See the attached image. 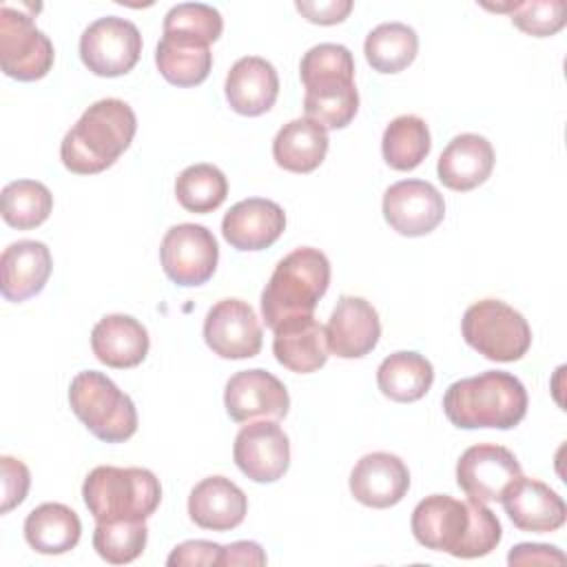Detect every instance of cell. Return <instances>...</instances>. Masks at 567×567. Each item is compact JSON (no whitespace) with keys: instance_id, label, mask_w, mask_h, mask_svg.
<instances>
[{"instance_id":"obj_1","label":"cell","mask_w":567,"mask_h":567,"mask_svg":"<svg viewBox=\"0 0 567 567\" xmlns=\"http://www.w3.org/2000/svg\"><path fill=\"white\" fill-rule=\"evenodd\" d=\"M414 538L434 551L456 558L487 556L501 543L503 529L496 514L474 498L456 501L432 494L419 501L410 520Z\"/></svg>"},{"instance_id":"obj_2","label":"cell","mask_w":567,"mask_h":567,"mask_svg":"<svg viewBox=\"0 0 567 567\" xmlns=\"http://www.w3.org/2000/svg\"><path fill=\"white\" fill-rule=\"evenodd\" d=\"M137 131L133 109L117 97L91 104L60 144L62 164L75 175L102 173L131 146Z\"/></svg>"},{"instance_id":"obj_3","label":"cell","mask_w":567,"mask_h":567,"mask_svg":"<svg viewBox=\"0 0 567 567\" xmlns=\"http://www.w3.org/2000/svg\"><path fill=\"white\" fill-rule=\"evenodd\" d=\"M443 412L463 430H512L527 414V392L514 374L487 370L454 381L443 394Z\"/></svg>"},{"instance_id":"obj_4","label":"cell","mask_w":567,"mask_h":567,"mask_svg":"<svg viewBox=\"0 0 567 567\" xmlns=\"http://www.w3.org/2000/svg\"><path fill=\"white\" fill-rule=\"evenodd\" d=\"M330 286V261L319 248L301 246L288 252L272 270L261 292L264 323L275 330L277 326L312 317L317 301Z\"/></svg>"},{"instance_id":"obj_5","label":"cell","mask_w":567,"mask_h":567,"mask_svg":"<svg viewBox=\"0 0 567 567\" xmlns=\"http://www.w3.org/2000/svg\"><path fill=\"white\" fill-rule=\"evenodd\" d=\"M86 509L97 523L146 520L162 501V485L146 467H93L82 485Z\"/></svg>"},{"instance_id":"obj_6","label":"cell","mask_w":567,"mask_h":567,"mask_svg":"<svg viewBox=\"0 0 567 567\" xmlns=\"http://www.w3.org/2000/svg\"><path fill=\"white\" fill-rule=\"evenodd\" d=\"M69 403L86 430L104 443H124L137 432V410L131 396L97 370L73 377Z\"/></svg>"},{"instance_id":"obj_7","label":"cell","mask_w":567,"mask_h":567,"mask_svg":"<svg viewBox=\"0 0 567 567\" xmlns=\"http://www.w3.org/2000/svg\"><path fill=\"white\" fill-rule=\"evenodd\" d=\"M467 346L489 361H518L532 346L527 319L501 299H481L472 303L461 321Z\"/></svg>"},{"instance_id":"obj_8","label":"cell","mask_w":567,"mask_h":567,"mask_svg":"<svg viewBox=\"0 0 567 567\" xmlns=\"http://www.w3.org/2000/svg\"><path fill=\"white\" fill-rule=\"evenodd\" d=\"M38 9L40 4L29 2L0 4V66L20 82L44 78L55 58L51 40L33 22Z\"/></svg>"},{"instance_id":"obj_9","label":"cell","mask_w":567,"mask_h":567,"mask_svg":"<svg viewBox=\"0 0 567 567\" xmlns=\"http://www.w3.org/2000/svg\"><path fill=\"white\" fill-rule=\"evenodd\" d=\"M140 53V29L126 18H97L80 38V58L84 66L100 78H117L128 73L137 64Z\"/></svg>"},{"instance_id":"obj_10","label":"cell","mask_w":567,"mask_h":567,"mask_svg":"<svg viewBox=\"0 0 567 567\" xmlns=\"http://www.w3.org/2000/svg\"><path fill=\"white\" fill-rule=\"evenodd\" d=\"M159 259L166 277L177 286L206 284L219 259L215 235L202 224H177L166 230Z\"/></svg>"},{"instance_id":"obj_11","label":"cell","mask_w":567,"mask_h":567,"mask_svg":"<svg viewBox=\"0 0 567 567\" xmlns=\"http://www.w3.org/2000/svg\"><path fill=\"white\" fill-rule=\"evenodd\" d=\"M523 476L518 458L503 445L478 443L467 447L456 463V483L478 503L501 501Z\"/></svg>"},{"instance_id":"obj_12","label":"cell","mask_w":567,"mask_h":567,"mask_svg":"<svg viewBox=\"0 0 567 567\" xmlns=\"http://www.w3.org/2000/svg\"><path fill=\"white\" fill-rule=\"evenodd\" d=\"M261 323L241 299L217 301L204 319V341L221 359H250L261 350Z\"/></svg>"},{"instance_id":"obj_13","label":"cell","mask_w":567,"mask_h":567,"mask_svg":"<svg viewBox=\"0 0 567 567\" xmlns=\"http://www.w3.org/2000/svg\"><path fill=\"white\" fill-rule=\"evenodd\" d=\"M383 217L405 237L432 233L445 217L443 195L425 179H401L383 193Z\"/></svg>"},{"instance_id":"obj_14","label":"cell","mask_w":567,"mask_h":567,"mask_svg":"<svg viewBox=\"0 0 567 567\" xmlns=\"http://www.w3.org/2000/svg\"><path fill=\"white\" fill-rule=\"evenodd\" d=\"M233 458L250 481L275 483L290 465L288 434L275 421H252L237 432Z\"/></svg>"},{"instance_id":"obj_15","label":"cell","mask_w":567,"mask_h":567,"mask_svg":"<svg viewBox=\"0 0 567 567\" xmlns=\"http://www.w3.org/2000/svg\"><path fill=\"white\" fill-rule=\"evenodd\" d=\"M224 405L235 423L252 419L279 421L288 414L290 396L286 385L261 368L235 372L224 390Z\"/></svg>"},{"instance_id":"obj_16","label":"cell","mask_w":567,"mask_h":567,"mask_svg":"<svg viewBox=\"0 0 567 567\" xmlns=\"http://www.w3.org/2000/svg\"><path fill=\"white\" fill-rule=\"evenodd\" d=\"M381 337V321L377 310L363 297L346 295L337 301L328 326V350L341 359H359L370 354Z\"/></svg>"},{"instance_id":"obj_17","label":"cell","mask_w":567,"mask_h":567,"mask_svg":"<svg viewBox=\"0 0 567 567\" xmlns=\"http://www.w3.org/2000/svg\"><path fill=\"white\" fill-rule=\"evenodd\" d=\"M408 465L390 452L365 454L350 472V492L365 507H392L408 494Z\"/></svg>"},{"instance_id":"obj_18","label":"cell","mask_w":567,"mask_h":567,"mask_svg":"<svg viewBox=\"0 0 567 567\" xmlns=\"http://www.w3.org/2000/svg\"><path fill=\"white\" fill-rule=\"evenodd\" d=\"M284 228V208L264 197L237 202L221 219V235L237 250H264L281 237Z\"/></svg>"},{"instance_id":"obj_19","label":"cell","mask_w":567,"mask_h":567,"mask_svg":"<svg viewBox=\"0 0 567 567\" xmlns=\"http://www.w3.org/2000/svg\"><path fill=\"white\" fill-rule=\"evenodd\" d=\"M505 514L520 532L547 534L565 525V501L543 481L520 476L501 498Z\"/></svg>"},{"instance_id":"obj_20","label":"cell","mask_w":567,"mask_h":567,"mask_svg":"<svg viewBox=\"0 0 567 567\" xmlns=\"http://www.w3.org/2000/svg\"><path fill=\"white\" fill-rule=\"evenodd\" d=\"M53 259L47 244L35 239H20L9 244L0 257L2 297L13 303L35 297L47 286Z\"/></svg>"},{"instance_id":"obj_21","label":"cell","mask_w":567,"mask_h":567,"mask_svg":"<svg viewBox=\"0 0 567 567\" xmlns=\"http://www.w3.org/2000/svg\"><path fill=\"white\" fill-rule=\"evenodd\" d=\"M248 512V498L239 485L226 476L202 478L188 496V516L202 529H235Z\"/></svg>"},{"instance_id":"obj_22","label":"cell","mask_w":567,"mask_h":567,"mask_svg":"<svg viewBox=\"0 0 567 567\" xmlns=\"http://www.w3.org/2000/svg\"><path fill=\"white\" fill-rule=\"evenodd\" d=\"M224 91L235 113L255 117L270 111L277 102L279 75L268 60L259 55H246L230 66Z\"/></svg>"},{"instance_id":"obj_23","label":"cell","mask_w":567,"mask_h":567,"mask_svg":"<svg viewBox=\"0 0 567 567\" xmlns=\"http://www.w3.org/2000/svg\"><path fill=\"white\" fill-rule=\"evenodd\" d=\"M494 168L492 144L476 133L456 135L441 153L436 173L443 186L456 193L472 190L481 186Z\"/></svg>"},{"instance_id":"obj_24","label":"cell","mask_w":567,"mask_h":567,"mask_svg":"<svg viewBox=\"0 0 567 567\" xmlns=\"http://www.w3.org/2000/svg\"><path fill=\"white\" fill-rule=\"evenodd\" d=\"M148 332L131 315H106L91 332V348L97 361L109 368H135L148 354Z\"/></svg>"},{"instance_id":"obj_25","label":"cell","mask_w":567,"mask_h":567,"mask_svg":"<svg viewBox=\"0 0 567 567\" xmlns=\"http://www.w3.org/2000/svg\"><path fill=\"white\" fill-rule=\"evenodd\" d=\"M272 337L275 359L297 374H310L326 365L328 341L326 328L315 317L290 319L277 326Z\"/></svg>"},{"instance_id":"obj_26","label":"cell","mask_w":567,"mask_h":567,"mask_svg":"<svg viewBox=\"0 0 567 567\" xmlns=\"http://www.w3.org/2000/svg\"><path fill=\"white\" fill-rule=\"evenodd\" d=\"M303 113L306 120L319 124L323 131L348 126L359 111V93L354 78L332 75L306 82Z\"/></svg>"},{"instance_id":"obj_27","label":"cell","mask_w":567,"mask_h":567,"mask_svg":"<svg viewBox=\"0 0 567 567\" xmlns=\"http://www.w3.org/2000/svg\"><path fill=\"white\" fill-rule=\"evenodd\" d=\"M328 142V131L306 117H297L275 135L272 157L284 171L312 173L326 159Z\"/></svg>"},{"instance_id":"obj_28","label":"cell","mask_w":567,"mask_h":567,"mask_svg":"<svg viewBox=\"0 0 567 567\" xmlns=\"http://www.w3.org/2000/svg\"><path fill=\"white\" fill-rule=\"evenodd\" d=\"M82 523L78 514L62 503H42L24 520V538L38 554L58 556L73 549L80 540Z\"/></svg>"},{"instance_id":"obj_29","label":"cell","mask_w":567,"mask_h":567,"mask_svg":"<svg viewBox=\"0 0 567 567\" xmlns=\"http://www.w3.org/2000/svg\"><path fill=\"white\" fill-rule=\"evenodd\" d=\"M434 381L432 363L419 352H394L377 370V385L383 396L396 403H412L427 394Z\"/></svg>"},{"instance_id":"obj_30","label":"cell","mask_w":567,"mask_h":567,"mask_svg":"<svg viewBox=\"0 0 567 567\" xmlns=\"http://www.w3.org/2000/svg\"><path fill=\"white\" fill-rule=\"evenodd\" d=\"M155 64L166 82L175 86H197L210 73L213 53L208 44L162 35L155 49Z\"/></svg>"},{"instance_id":"obj_31","label":"cell","mask_w":567,"mask_h":567,"mask_svg":"<svg viewBox=\"0 0 567 567\" xmlns=\"http://www.w3.org/2000/svg\"><path fill=\"white\" fill-rule=\"evenodd\" d=\"M419 51V35L403 22H383L374 27L365 42L363 53L368 64L379 73H399L408 69Z\"/></svg>"},{"instance_id":"obj_32","label":"cell","mask_w":567,"mask_h":567,"mask_svg":"<svg viewBox=\"0 0 567 567\" xmlns=\"http://www.w3.org/2000/svg\"><path fill=\"white\" fill-rule=\"evenodd\" d=\"M430 148V128L419 115H399L383 131V159L394 171L416 168L427 157Z\"/></svg>"},{"instance_id":"obj_33","label":"cell","mask_w":567,"mask_h":567,"mask_svg":"<svg viewBox=\"0 0 567 567\" xmlns=\"http://www.w3.org/2000/svg\"><path fill=\"white\" fill-rule=\"evenodd\" d=\"M2 219L18 228L31 230L44 224L53 210L51 190L35 179H16L2 188Z\"/></svg>"},{"instance_id":"obj_34","label":"cell","mask_w":567,"mask_h":567,"mask_svg":"<svg viewBox=\"0 0 567 567\" xmlns=\"http://www.w3.org/2000/svg\"><path fill=\"white\" fill-rule=\"evenodd\" d=\"M175 195L188 213H213L228 195L226 175L213 164H193L177 175Z\"/></svg>"},{"instance_id":"obj_35","label":"cell","mask_w":567,"mask_h":567,"mask_svg":"<svg viewBox=\"0 0 567 567\" xmlns=\"http://www.w3.org/2000/svg\"><path fill=\"white\" fill-rule=\"evenodd\" d=\"M224 31L221 13L204 2H182L168 9L164 16V33L177 40L208 44L215 42Z\"/></svg>"},{"instance_id":"obj_36","label":"cell","mask_w":567,"mask_h":567,"mask_svg":"<svg viewBox=\"0 0 567 567\" xmlns=\"http://www.w3.org/2000/svg\"><path fill=\"white\" fill-rule=\"evenodd\" d=\"M146 520H111L97 523L93 532V549L111 565L133 563L146 547Z\"/></svg>"},{"instance_id":"obj_37","label":"cell","mask_w":567,"mask_h":567,"mask_svg":"<svg viewBox=\"0 0 567 567\" xmlns=\"http://www.w3.org/2000/svg\"><path fill=\"white\" fill-rule=\"evenodd\" d=\"M512 22L527 35L547 38L560 31L567 22V4L563 0L514 2Z\"/></svg>"},{"instance_id":"obj_38","label":"cell","mask_w":567,"mask_h":567,"mask_svg":"<svg viewBox=\"0 0 567 567\" xmlns=\"http://www.w3.org/2000/svg\"><path fill=\"white\" fill-rule=\"evenodd\" d=\"M332 75H350L354 78V60L348 47L323 42L312 49H308L299 64V78L301 82L319 80V78H332Z\"/></svg>"},{"instance_id":"obj_39","label":"cell","mask_w":567,"mask_h":567,"mask_svg":"<svg viewBox=\"0 0 567 567\" xmlns=\"http://www.w3.org/2000/svg\"><path fill=\"white\" fill-rule=\"evenodd\" d=\"M0 474H2L0 514H7L27 498L31 474H29V467L13 456H0Z\"/></svg>"},{"instance_id":"obj_40","label":"cell","mask_w":567,"mask_h":567,"mask_svg":"<svg viewBox=\"0 0 567 567\" xmlns=\"http://www.w3.org/2000/svg\"><path fill=\"white\" fill-rule=\"evenodd\" d=\"M224 545L213 540H186L177 545L171 556L166 558L168 567H184V565H221Z\"/></svg>"},{"instance_id":"obj_41","label":"cell","mask_w":567,"mask_h":567,"mask_svg":"<svg viewBox=\"0 0 567 567\" xmlns=\"http://www.w3.org/2000/svg\"><path fill=\"white\" fill-rule=\"evenodd\" d=\"M297 11L315 24H339L348 18V13L352 11V2L350 0H297L295 2Z\"/></svg>"},{"instance_id":"obj_42","label":"cell","mask_w":567,"mask_h":567,"mask_svg":"<svg viewBox=\"0 0 567 567\" xmlns=\"http://www.w3.org/2000/svg\"><path fill=\"white\" fill-rule=\"evenodd\" d=\"M507 563L514 565H565V554L554 545L520 543L512 547Z\"/></svg>"},{"instance_id":"obj_43","label":"cell","mask_w":567,"mask_h":567,"mask_svg":"<svg viewBox=\"0 0 567 567\" xmlns=\"http://www.w3.org/2000/svg\"><path fill=\"white\" fill-rule=\"evenodd\" d=\"M266 554L259 543L255 540H237L230 545H224L221 551V565L219 567H233V565H266Z\"/></svg>"}]
</instances>
